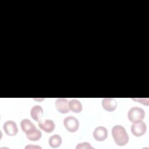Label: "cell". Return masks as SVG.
<instances>
[{
  "label": "cell",
  "mask_w": 149,
  "mask_h": 149,
  "mask_svg": "<svg viewBox=\"0 0 149 149\" xmlns=\"http://www.w3.org/2000/svg\"><path fill=\"white\" fill-rule=\"evenodd\" d=\"M111 133L115 143L118 146H123L129 142V135L122 126L120 125H115L112 129Z\"/></svg>",
  "instance_id": "obj_1"
},
{
  "label": "cell",
  "mask_w": 149,
  "mask_h": 149,
  "mask_svg": "<svg viewBox=\"0 0 149 149\" xmlns=\"http://www.w3.org/2000/svg\"><path fill=\"white\" fill-rule=\"evenodd\" d=\"M146 113L144 110L139 107H133L131 108L127 112L129 120L132 122L143 120L145 118Z\"/></svg>",
  "instance_id": "obj_2"
},
{
  "label": "cell",
  "mask_w": 149,
  "mask_h": 149,
  "mask_svg": "<svg viewBox=\"0 0 149 149\" xmlns=\"http://www.w3.org/2000/svg\"><path fill=\"white\" fill-rule=\"evenodd\" d=\"M63 125L68 132L74 133L78 130L79 122L74 116H68L63 119Z\"/></svg>",
  "instance_id": "obj_3"
},
{
  "label": "cell",
  "mask_w": 149,
  "mask_h": 149,
  "mask_svg": "<svg viewBox=\"0 0 149 149\" xmlns=\"http://www.w3.org/2000/svg\"><path fill=\"white\" fill-rule=\"evenodd\" d=\"M147 130L146 123L142 120L133 122L131 126V132L132 134L136 137H140L144 135Z\"/></svg>",
  "instance_id": "obj_4"
},
{
  "label": "cell",
  "mask_w": 149,
  "mask_h": 149,
  "mask_svg": "<svg viewBox=\"0 0 149 149\" xmlns=\"http://www.w3.org/2000/svg\"><path fill=\"white\" fill-rule=\"evenodd\" d=\"M3 129L5 133L9 136H14L17 134L18 129L16 123L11 120L6 121L3 125Z\"/></svg>",
  "instance_id": "obj_5"
},
{
  "label": "cell",
  "mask_w": 149,
  "mask_h": 149,
  "mask_svg": "<svg viewBox=\"0 0 149 149\" xmlns=\"http://www.w3.org/2000/svg\"><path fill=\"white\" fill-rule=\"evenodd\" d=\"M55 107L59 112L61 113H67L69 111V101L67 99L60 98L55 101Z\"/></svg>",
  "instance_id": "obj_6"
},
{
  "label": "cell",
  "mask_w": 149,
  "mask_h": 149,
  "mask_svg": "<svg viewBox=\"0 0 149 149\" xmlns=\"http://www.w3.org/2000/svg\"><path fill=\"white\" fill-rule=\"evenodd\" d=\"M93 137L98 141H104L108 137V130L104 126H98L93 132Z\"/></svg>",
  "instance_id": "obj_7"
},
{
  "label": "cell",
  "mask_w": 149,
  "mask_h": 149,
  "mask_svg": "<svg viewBox=\"0 0 149 149\" xmlns=\"http://www.w3.org/2000/svg\"><path fill=\"white\" fill-rule=\"evenodd\" d=\"M38 126L45 132L49 133L53 132L55 127V125L52 120L47 119L44 120L39 121Z\"/></svg>",
  "instance_id": "obj_8"
},
{
  "label": "cell",
  "mask_w": 149,
  "mask_h": 149,
  "mask_svg": "<svg viewBox=\"0 0 149 149\" xmlns=\"http://www.w3.org/2000/svg\"><path fill=\"white\" fill-rule=\"evenodd\" d=\"M101 104L103 108L108 112L113 111L117 107V101L113 98H105Z\"/></svg>",
  "instance_id": "obj_9"
},
{
  "label": "cell",
  "mask_w": 149,
  "mask_h": 149,
  "mask_svg": "<svg viewBox=\"0 0 149 149\" xmlns=\"http://www.w3.org/2000/svg\"><path fill=\"white\" fill-rule=\"evenodd\" d=\"M31 117L36 121H40L43 116V109L38 105L33 106L30 110Z\"/></svg>",
  "instance_id": "obj_10"
},
{
  "label": "cell",
  "mask_w": 149,
  "mask_h": 149,
  "mask_svg": "<svg viewBox=\"0 0 149 149\" xmlns=\"http://www.w3.org/2000/svg\"><path fill=\"white\" fill-rule=\"evenodd\" d=\"M20 126L26 134L36 129L35 125L29 119H23L20 122Z\"/></svg>",
  "instance_id": "obj_11"
},
{
  "label": "cell",
  "mask_w": 149,
  "mask_h": 149,
  "mask_svg": "<svg viewBox=\"0 0 149 149\" xmlns=\"http://www.w3.org/2000/svg\"><path fill=\"white\" fill-rule=\"evenodd\" d=\"M69 108L70 111L74 113H80L83 109L80 101L75 99H72L69 101Z\"/></svg>",
  "instance_id": "obj_12"
},
{
  "label": "cell",
  "mask_w": 149,
  "mask_h": 149,
  "mask_svg": "<svg viewBox=\"0 0 149 149\" xmlns=\"http://www.w3.org/2000/svg\"><path fill=\"white\" fill-rule=\"evenodd\" d=\"M48 143L52 148H57L62 144V137L59 134H54L49 137Z\"/></svg>",
  "instance_id": "obj_13"
},
{
  "label": "cell",
  "mask_w": 149,
  "mask_h": 149,
  "mask_svg": "<svg viewBox=\"0 0 149 149\" xmlns=\"http://www.w3.org/2000/svg\"><path fill=\"white\" fill-rule=\"evenodd\" d=\"M41 132L38 129H36L30 133L26 134L27 138L31 141H38L41 137Z\"/></svg>",
  "instance_id": "obj_14"
},
{
  "label": "cell",
  "mask_w": 149,
  "mask_h": 149,
  "mask_svg": "<svg viewBox=\"0 0 149 149\" xmlns=\"http://www.w3.org/2000/svg\"><path fill=\"white\" fill-rule=\"evenodd\" d=\"M76 149H83V148H94V147L93 146H91V145L88 143V142H83V143H79L76 147Z\"/></svg>",
  "instance_id": "obj_15"
},
{
  "label": "cell",
  "mask_w": 149,
  "mask_h": 149,
  "mask_svg": "<svg viewBox=\"0 0 149 149\" xmlns=\"http://www.w3.org/2000/svg\"><path fill=\"white\" fill-rule=\"evenodd\" d=\"M41 148V147L40 146H27L25 148Z\"/></svg>",
  "instance_id": "obj_16"
}]
</instances>
